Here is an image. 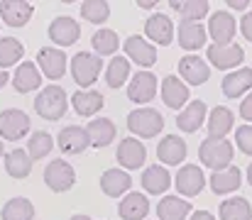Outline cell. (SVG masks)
Masks as SVG:
<instances>
[{"label": "cell", "instance_id": "obj_1", "mask_svg": "<svg viewBox=\"0 0 252 220\" xmlns=\"http://www.w3.org/2000/svg\"><path fill=\"white\" fill-rule=\"evenodd\" d=\"M198 159L213 169V171H223L228 166H233V145L228 140H218V137H208L198 147Z\"/></svg>", "mask_w": 252, "mask_h": 220}, {"label": "cell", "instance_id": "obj_2", "mask_svg": "<svg viewBox=\"0 0 252 220\" xmlns=\"http://www.w3.org/2000/svg\"><path fill=\"white\" fill-rule=\"evenodd\" d=\"M69 108V100H66V91L62 86H47L42 88V93L34 98V110L37 115H42L44 120H59Z\"/></svg>", "mask_w": 252, "mask_h": 220}, {"label": "cell", "instance_id": "obj_3", "mask_svg": "<svg viewBox=\"0 0 252 220\" xmlns=\"http://www.w3.org/2000/svg\"><path fill=\"white\" fill-rule=\"evenodd\" d=\"M127 127H130L132 135L147 140V137H155V135L162 132L164 118H162L159 110H155V108H137V110H132V113L127 115Z\"/></svg>", "mask_w": 252, "mask_h": 220}, {"label": "cell", "instance_id": "obj_4", "mask_svg": "<svg viewBox=\"0 0 252 220\" xmlns=\"http://www.w3.org/2000/svg\"><path fill=\"white\" fill-rule=\"evenodd\" d=\"M44 184H47L52 191H57V193L69 191V189L76 184V171H74V166H71L69 161L54 159V161H49L47 169H44Z\"/></svg>", "mask_w": 252, "mask_h": 220}, {"label": "cell", "instance_id": "obj_5", "mask_svg": "<svg viewBox=\"0 0 252 220\" xmlns=\"http://www.w3.org/2000/svg\"><path fill=\"white\" fill-rule=\"evenodd\" d=\"M100 73V59L95 54H88V52H79L74 59H71V76L74 81L88 91V86L98 78Z\"/></svg>", "mask_w": 252, "mask_h": 220}, {"label": "cell", "instance_id": "obj_6", "mask_svg": "<svg viewBox=\"0 0 252 220\" xmlns=\"http://www.w3.org/2000/svg\"><path fill=\"white\" fill-rule=\"evenodd\" d=\"M27 132H30V118L22 110L7 108L0 113V140H20Z\"/></svg>", "mask_w": 252, "mask_h": 220}, {"label": "cell", "instance_id": "obj_7", "mask_svg": "<svg viewBox=\"0 0 252 220\" xmlns=\"http://www.w3.org/2000/svg\"><path fill=\"white\" fill-rule=\"evenodd\" d=\"M66 54L59 49V47H42L39 52H37V64L42 66V71L47 78H52V81H57V78H62L64 71H66Z\"/></svg>", "mask_w": 252, "mask_h": 220}, {"label": "cell", "instance_id": "obj_8", "mask_svg": "<svg viewBox=\"0 0 252 220\" xmlns=\"http://www.w3.org/2000/svg\"><path fill=\"white\" fill-rule=\"evenodd\" d=\"M245 59V52L240 44H211L208 47V62L216 69H233Z\"/></svg>", "mask_w": 252, "mask_h": 220}, {"label": "cell", "instance_id": "obj_9", "mask_svg": "<svg viewBox=\"0 0 252 220\" xmlns=\"http://www.w3.org/2000/svg\"><path fill=\"white\" fill-rule=\"evenodd\" d=\"M174 184H176V189H179L181 196H196V193H201V189L206 186V176H203L201 166L186 164V166L179 169Z\"/></svg>", "mask_w": 252, "mask_h": 220}, {"label": "cell", "instance_id": "obj_10", "mask_svg": "<svg viewBox=\"0 0 252 220\" xmlns=\"http://www.w3.org/2000/svg\"><path fill=\"white\" fill-rule=\"evenodd\" d=\"M81 37V27H79V22L74 20V17H57L52 25H49V39L52 42H57L59 47H69V44H74L76 39Z\"/></svg>", "mask_w": 252, "mask_h": 220}, {"label": "cell", "instance_id": "obj_11", "mask_svg": "<svg viewBox=\"0 0 252 220\" xmlns=\"http://www.w3.org/2000/svg\"><path fill=\"white\" fill-rule=\"evenodd\" d=\"M155 93H157V78H155L152 71H137L132 76V81H130V86H127L130 100H135V103H147V100L155 98Z\"/></svg>", "mask_w": 252, "mask_h": 220}, {"label": "cell", "instance_id": "obj_12", "mask_svg": "<svg viewBox=\"0 0 252 220\" xmlns=\"http://www.w3.org/2000/svg\"><path fill=\"white\" fill-rule=\"evenodd\" d=\"M208 34L213 37V42L216 44H230V39H233V34H235V20H233V15L230 12H225V10H218V12H213L211 15V22H208Z\"/></svg>", "mask_w": 252, "mask_h": 220}, {"label": "cell", "instance_id": "obj_13", "mask_svg": "<svg viewBox=\"0 0 252 220\" xmlns=\"http://www.w3.org/2000/svg\"><path fill=\"white\" fill-rule=\"evenodd\" d=\"M125 54H127L135 64H140V66H145V69L157 62V49H155L150 42H145L140 34H132V37L125 39Z\"/></svg>", "mask_w": 252, "mask_h": 220}, {"label": "cell", "instance_id": "obj_14", "mask_svg": "<svg viewBox=\"0 0 252 220\" xmlns=\"http://www.w3.org/2000/svg\"><path fill=\"white\" fill-rule=\"evenodd\" d=\"M32 12H34V7L30 2H22V0H5V2H0V17L10 27H25L30 22Z\"/></svg>", "mask_w": 252, "mask_h": 220}, {"label": "cell", "instance_id": "obj_15", "mask_svg": "<svg viewBox=\"0 0 252 220\" xmlns=\"http://www.w3.org/2000/svg\"><path fill=\"white\" fill-rule=\"evenodd\" d=\"M59 147H62V152H66V154H81L84 149L91 147V137H88V132H86V127H79V125H69V127H64L62 132H59Z\"/></svg>", "mask_w": 252, "mask_h": 220}, {"label": "cell", "instance_id": "obj_16", "mask_svg": "<svg viewBox=\"0 0 252 220\" xmlns=\"http://www.w3.org/2000/svg\"><path fill=\"white\" fill-rule=\"evenodd\" d=\"M145 159H147V149H145V145L140 140L127 137V140L120 142V147H118V161L125 169H140L145 164Z\"/></svg>", "mask_w": 252, "mask_h": 220}, {"label": "cell", "instance_id": "obj_17", "mask_svg": "<svg viewBox=\"0 0 252 220\" xmlns=\"http://www.w3.org/2000/svg\"><path fill=\"white\" fill-rule=\"evenodd\" d=\"M179 73H181V78L184 81H189L191 86H201V83H206L208 81V76H211V69H208V64L203 62V59H198V57H184V59H179Z\"/></svg>", "mask_w": 252, "mask_h": 220}, {"label": "cell", "instance_id": "obj_18", "mask_svg": "<svg viewBox=\"0 0 252 220\" xmlns=\"http://www.w3.org/2000/svg\"><path fill=\"white\" fill-rule=\"evenodd\" d=\"M240 184H243V174H240L238 166H228L223 171H213V176H211V189L218 196H225V193L238 191Z\"/></svg>", "mask_w": 252, "mask_h": 220}, {"label": "cell", "instance_id": "obj_19", "mask_svg": "<svg viewBox=\"0 0 252 220\" xmlns=\"http://www.w3.org/2000/svg\"><path fill=\"white\" fill-rule=\"evenodd\" d=\"M145 32H147V37L152 39V42H157V44H162V47H167L171 44V39H174V25H171V20H169L167 15H152L147 22H145Z\"/></svg>", "mask_w": 252, "mask_h": 220}, {"label": "cell", "instance_id": "obj_20", "mask_svg": "<svg viewBox=\"0 0 252 220\" xmlns=\"http://www.w3.org/2000/svg\"><path fill=\"white\" fill-rule=\"evenodd\" d=\"M203 120H206V103H203V100H191V103L179 113L176 125H179V130H184V132H196V130L203 125Z\"/></svg>", "mask_w": 252, "mask_h": 220}, {"label": "cell", "instance_id": "obj_21", "mask_svg": "<svg viewBox=\"0 0 252 220\" xmlns=\"http://www.w3.org/2000/svg\"><path fill=\"white\" fill-rule=\"evenodd\" d=\"M157 157H159V161L176 166L186 159V142L179 135H167L157 147Z\"/></svg>", "mask_w": 252, "mask_h": 220}, {"label": "cell", "instance_id": "obj_22", "mask_svg": "<svg viewBox=\"0 0 252 220\" xmlns=\"http://www.w3.org/2000/svg\"><path fill=\"white\" fill-rule=\"evenodd\" d=\"M118 213H120L123 220H142L147 218V213H150V201L142 193H127L120 201Z\"/></svg>", "mask_w": 252, "mask_h": 220}, {"label": "cell", "instance_id": "obj_23", "mask_svg": "<svg viewBox=\"0 0 252 220\" xmlns=\"http://www.w3.org/2000/svg\"><path fill=\"white\" fill-rule=\"evenodd\" d=\"M233 125H235V115L225 105H216L211 110V115H208V132H211V137L223 140L233 130Z\"/></svg>", "mask_w": 252, "mask_h": 220}, {"label": "cell", "instance_id": "obj_24", "mask_svg": "<svg viewBox=\"0 0 252 220\" xmlns=\"http://www.w3.org/2000/svg\"><path fill=\"white\" fill-rule=\"evenodd\" d=\"M206 27L201 22H181L179 25V44L189 52L201 49L206 44Z\"/></svg>", "mask_w": 252, "mask_h": 220}, {"label": "cell", "instance_id": "obj_25", "mask_svg": "<svg viewBox=\"0 0 252 220\" xmlns=\"http://www.w3.org/2000/svg\"><path fill=\"white\" fill-rule=\"evenodd\" d=\"M130 186H132V179H130L125 171H120V169H108V171L100 176V189H103L105 196L118 198V196H123Z\"/></svg>", "mask_w": 252, "mask_h": 220}, {"label": "cell", "instance_id": "obj_26", "mask_svg": "<svg viewBox=\"0 0 252 220\" xmlns=\"http://www.w3.org/2000/svg\"><path fill=\"white\" fill-rule=\"evenodd\" d=\"M252 88V69H238V71H230L223 78V93L228 98H240L245 91Z\"/></svg>", "mask_w": 252, "mask_h": 220}, {"label": "cell", "instance_id": "obj_27", "mask_svg": "<svg viewBox=\"0 0 252 220\" xmlns=\"http://www.w3.org/2000/svg\"><path fill=\"white\" fill-rule=\"evenodd\" d=\"M88 137H91V147L100 149V147H108L115 140V125L108 120V118H98V120H91L88 127H86Z\"/></svg>", "mask_w": 252, "mask_h": 220}, {"label": "cell", "instance_id": "obj_28", "mask_svg": "<svg viewBox=\"0 0 252 220\" xmlns=\"http://www.w3.org/2000/svg\"><path fill=\"white\" fill-rule=\"evenodd\" d=\"M39 83H42V76H39L37 66H34L32 62H22V64L17 66L15 76H12V86H15L17 93L34 91V88H39Z\"/></svg>", "mask_w": 252, "mask_h": 220}, {"label": "cell", "instance_id": "obj_29", "mask_svg": "<svg viewBox=\"0 0 252 220\" xmlns=\"http://www.w3.org/2000/svg\"><path fill=\"white\" fill-rule=\"evenodd\" d=\"M162 98H164V103H167L169 108L179 110V108L186 105V100H189V88H186L176 76H167V78L162 81Z\"/></svg>", "mask_w": 252, "mask_h": 220}, {"label": "cell", "instance_id": "obj_30", "mask_svg": "<svg viewBox=\"0 0 252 220\" xmlns=\"http://www.w3.org/2000/svg\"><path fill=\"white\" fill-rule=\"evenodd\" d=\"M71 103H74V110L81 115V118H91V115H95L100 108H103V95L98 93V91H79V93H74V98H71Z\"/></svg>", "mask_w": 252, "mask_h": 220}, {"label": "cell", "instance_id": "obj_31", "mask_svg": "<svg viewBox=\"0 0 252 220\" xmlns=\"http://www.w3.org/2000/svg\"><path fill=\"white\" fill-rule=\"evenodd\" d=\"M169 184H171V176H169L167 169L159 166V164L147 166L145 174H142V186H145L147 193H164L169 189Z\"/></svg>", "mask_w": 252, "mask_h": 220}, {"label": "cell", "instance_id": "obj_32", "mask_svg": "<svg viewBox=\"0 0 252 220\" xmlns=\"http://www.w3.org/2000/svg\"><path fill=\"white\" fill-rule=\"evenodd\" d=\"M189 213H191V203L184 201V198H179V196H167L157 206L159 220H184Z\"/></svg>", "mask_w": 252, "mask_h": 220}, {"label": "cell", "instance_id": "obj_33", "mask_svg": "<svg viewBox=\"0 0 252 220\" xmlns=\"http://www.w3.org/2000/svg\"><path fill=\"white\" fill-rule=\"evenodd\" d=\"M5 171L12 179H25L32 171V157L25 149H12L5 154Z\"/></svg>", "mask_w": 252, "mask_h": 220}, {"label": "cell", "instance_id": "obj_34", "mask_svg": "<svg viewBox=\"0 0 252 220\" xmlns=\"http://www.w3.org/2000/svg\"><path fill=\"white\" fill-rule=\"evenodd\" d=\"M0 218L2 220H32L34 218V206H32L27 198H22V196L10 198V201L2 206Z\"/></svg>", "mask_w": 252, "mask_h": 220}, {"label": "cell", "instance_id": "obj_35", "mask_svg": "<svg viewBox=\"0 0 252 220\" xmlns=\"http://www.w3.org/2000/svg\"><path fill=\"white\" fill-rule=\"evenodd\" d=\"M220 220H252V208L245 198H228L220 203Z\"/></svg>", "mask_w": 252, "mask_h": 220}, {"label": "cell", "instance_id": "obj_36", "mask_svg": "<svg viewBox=\"0 0 252 220\" xmlns=\"http://www.w3.org/2000/svg\"><path fill=\"white\" fill-rule=\"evenodd\" d=\"M22 54H25V47H22V42H17L15 37H2V39H0V69H2V71H5L7 66L17 64V62L22 59Z\"/></svg>", "mask_w": 252, "mask_h": 220}, {"label": "cell", "instance_id": "obj_37", "mask_svg": "<svg viewBox=\"0 0 252 220\" xmlns=\"http://www.w3.org/2000/svg\"><path fill=\"white\" fill-rule=\"evenodd\" d=\"M169 5H171V10H176L184 17V22H196L203 15H208V2H203V0H186V2L174 0Z\"/></svg>", "mask_w": 252, "mask_h": 220}, {"label": "cell", "instance_id": "obj_38", "mask_svg": "<svg viewBox=\"0 0 252 220\" xmlns=\"http://www.w3.org/2000/svg\"><path fill=\"white\" fill-rule=\"evenodd\" d=\"M130 76V62L125 57H115L110 64H108V71H105V81L110 88H120Z\"/></svg>", "mask_w": 252, "mask_h": 220}, {"label": "cell", "instance_id": "obj_39", "mask_svg": "<svg viewBox=\"0 0 252 220\" xmlns=\"http://www.w3.org/2000/svg\"><path fill=\"white\" fill-rule=\"evenodd\" d=\"M118 47H120V39H118V34H115L113 30H105V27H100V30L93 34V49H95L100 57L118 52Z\"/></svg>", "mask_w": 252, "mask_h": 220}, {"label": "cell", "instance_id": "obj_40", "mask_svg": "<svg viewBox=\"0 0 252 220\" xmlns=\"http://www.w3.org/2000/svg\"><path fill=\"white\" fill-rule=\"evenodd\" d=\"M52 147H54V140H52V135L49 132H34L32 137H30V147H27V154L32 157V161L34 159H42V157H47L49 152H52Z\"/></svg>", "mask_w": 252, "mask_h": 220}, {"label": "cell", "instance_id": "obj_41", "mask_svg": "<svg viewBox=\"0 0 252 220\" xmlns=\"http://www.w3.org/2000/svg\"><path fill=\"white\" fill-rule=\"evenodd\" d=\"M110 15V7L108 2H100V0H88L81 5V17L88 22H105Z\"/></svg>", "mask_w": 252, "mask_h": 220}, {"label": "cell", "instance_id": "obj_42", "mask_svg": "<svg viewBox=\"0 0 252 220\" xmlns=\"http://www.w3.org/2000/svg\"><path fill=\"white\" fill-rule=\"evenodd\" d=\"M235 140H238L240 152H245V154L252 157V125H240L238 132H235Z\"/></svg>", "mask_w": 252, "mask_h": 220}, {"label": "cell", "instance_id": "obj_43", "mask_svg": "<svg viewBox=\"0 0 252 220\" xmlns=\"http://www.w3.org/2000/svg\"><path fill=\"white\" fill-rule=\"evenodd\" d=\"M240 30H243L245 39H250V42H252V12H248V15L243 17V22H240Z\"/></svg>", "mask_w": 252, "mask_h": 220}, {"label": "cell", "instance_id": "obj_44", "mask_svg": "<svg viewBox=\"0 0 252 220\" xmlns=\"http://www.w3.org/2000/svg\"><path fill=\"white\" fill-rule=\"evenodd\" d=\"M240 115L245 118V120H250L252 123V93L240 103Z\"/></svg>", "mask_w": 252, "mask_h": 220}, {"label": "cell", "instance_id": "obj_45", "mask_svg": "<svg viewBox=\"0 0 252 220\" xmlns=\"http://www.w3.org/2000/svg\"><path fill=\"white\" fill-rule=\"evenodd\" d=\"M191 220H216V218H213L208 211H196V213L191 216Z\"/></svg>", "mask_w": 252, "mask_h": 220}, {"label": "cell", "instance_id": "obj_46", "mask_svg": "<svg viewBox=\"0 0 252 220\" xmlns=\"http://www.w3.org/2000/svg\"><path fill=\"white\" fill-rule=\"evenodd\" d=\"M228 5H230L233 10H245V7H248V0H228Z\"/></svg>", "mask_w": 252, "mask_h": 220}, {"label": "cell", "instance_id": "obj_47", "mask_svg": "<svg viewBox=\"0 0 252 220\" xmlns=\"http://www.w3.org/2000/svg\"><path fill=\"white\" fill-rule=\"evenodd\" d=\"M137 5H140L142 10H152V7H155V0H140Z\"/></svg>", "mask_w": 252, "mask_h": 220}, {"label": "cell", "instance_id": "obj_48", "mask_svg": "<svg viewBox=\"0 0 252 220\" xmlns=\"http://www.w3.org/2000/svg\"><path fill=\"white\" fill-rule=\"evenodd\" d=\"M7 81H10V78H7V73H5L2 69H0V88H2V86H5Z\"/></svg>", "mask_w": 252, "mask_h": 220}, {"label": "cell", "instance_id": "obj_49", "mask_svg": "<svg viewBox=\"0 0 252 220\" xmlns=\"http://www.w3.org/2000/svg\"><path fill=\"white\" fill-rule=\"evenodd\" d=\"M248 179H250V186H252V164L248 166Z\"/></svg>", "mask_w": 252, "mask_h": 220}, {"label": "cell", "instance_id": "obj_50", "mask_svg": "<svg viewBox=\"0 0 252 220\" xmlns=\"http://www.w3.org/2000/svg\"><path fill=\"white\" fill-rule=\"evenodd\" d=\"M71 220H91V218H88V216H74Z\"/></svg>", "mask_w": 252, "mask_h": 220}, {"label": "cell", "instance_id": "obj_51", "mask_svg": "<svg viewBox=\"0 0 252 220\" xmlns=\"http://www.w3.org/2000/svg\"><path fill=\"white\" fill-rule=\"evenodd\" d=\"M0 157H2V142H0Z\"/></svg>", "mask_w": 252, "mask_h": 220}]
</instances>
